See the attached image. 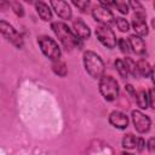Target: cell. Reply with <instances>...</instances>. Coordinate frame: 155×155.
I'll use <instances>...</instances> for the list:
<instances>
[{"label":"cell","instance_id":"1","mask_svg":"<svg viewBox=\"0 0 155 155\" xmlns=\"http://www.w3.org/2000/svg\"><path fill=\"white\" fill-rule=\"evenodd\" d=\"M51 29L64 48L71 51L74 48L81 47V40L74 34L73 29H70L64 22H51Z\"/></svg>","mask_w":155,"mask_h":155},{"label":"cell","instance_id":"2","mask_svg":"<svg viewBox=\"0 0 155 155\" xmlns=\"http://www.w3.org/2000/svg\"><path fill=\"white\" fill-rule=\"evenodd\" d=\"M82 64H84L85 71L93 80H99L102 76H104V71H105L104 61L94 51L87 50V51L84 52V54H82Z\"/></svg>","mask_w":155,"mask_h":155},{"label":"cell","instance_id":"3","mask_svg":"<svg viewBox=\"0 0 155 155\" xmlns=\"http://www.w3.org/2000/svg\"><path fill=\"white\" fill-rule=\"evenodd\" d=\"M98 90L107 102H114L120 93L119 82L111 75H104L98 80Z\"/></svg>","mask_w":155,"mask_h":155},{"label":"cell","instance_id":"4","mask_svg":"<svg viewBox=\"0 0 155 155\" xmlns=\"http://www.w3.org/2000/svg\"><path fill=\"white\" fill-rule=\"evenodd\" d=\"M38 45L42 52V54L48 58L51 62L58 61L62 57V50L58 42L48 35H40L38 36Z\"/></svg>","mask_w":155,"mask_h":155},{"label":"cell","instance_id":"5","mask_svg":"<svg viewBox=\"0 0 155 155\" xmlns=\"http://www.w3.org/2000/svg\"><path fill=\"white\" fill-rule=\"evenodd\" d=\"M0 31H1V35H2L10 44H12L16 48H18V50L23 48V46H24L23 36L18 33L17 29H15L13 25H11V24L7 23L6 21L1 19V21H0Z\"/></svg>","mask_w":155,"mask_h":155},{"label":"cell","instance_id":"6","mask_svg":"<svg viewBox=\"0 0 155 155\" xmlns=\"http://www.w3.org/2000/svg\"><path fill=\"white\" fill-rule=\"evenodd\" d=\"M96 38L98 39V41L107 48L111 50L117 45V39L115 33L113 31V29H110V27L107 25H97L96 30H94Z\"/></svg>","mask_w":155,"mask_h":155},{"label":"cell","instance_id":"7","mask_svg":"<svg viewBox=\"0 0 155 155\" xmlns=\"http://www.w3.org/2000/svg\"><path fill=\"white\" fill-rule=\"evenodd\" d=\"M91 15H92L93 19L96 22H98L101 25L110 27V25L115 24V16H114L113 11L108 7L99 5V4H97L96 6L92 7Z\"/></svg>","mask_w":155,"mask_h":155},{"label":"cell","instance_id":"8","mask_svg":"<svg viewBox=\"0 0 155 155\" xmlns=\"http://www.w3.org/2000/svg\"><path fill=\"white\" fill-rule=\"evenodd\" d=\"M131 120L136 128V131L140 134L148 133L151 128V120L148 115H145L142 110H132Z\"/></svg>","mask_w":155,"mask_h":155},{"label":"cell","instance_id":"9","mask_svg":"<svg viewBox=\"0 0 155 155\" xmlns=\"http://www.w3.org/2000/svg\"><path fill=\"white\" fill-rule=\"evenodd\" d=\"M50 6L61 19H65V21L71 19L73 11H71V7H70L69 2L62 1V0H51Z\"/></svg>","mask_w":155,"mask_h":155},{"label":"cell","instance_id":"10","mask_svg":"<svg viewBox=\"0 0 155 155\" xmlns=\"http://www.w3.org/2000/svg\"><path fill=\"white\" fill-rule=\"evenodd\" d=\"M108 121L114 128L117 130H126L130 122L128 116L120 110H113L108 116Z\"/></svg>","mask_w":155,"mask_h":155},{"label":"cell","instance_id":"11","mask_svg":"<svg viewBox=\"0 0 155 155\" xmlns=\"http://www.w3.org/2000/svg\"><path fill=\"white\" fill-rule=\"evenodd\" d=\"M71 27H73L74 34H75L80 40L90 39V36H91V29H90V27L86 24V22H85L84 19H81V18H75V19H73Z\"/></svg>","mask_w":155,"mask_h":155},{"label":"cell","instance_id":"12","mask_svg":"<svg viewBox=\"0 0 155 155\" xmlns=\"http://www.w3.org/2000/svg\"><path fill=\"white\" fill-rule=\"evenodd\" d=\"M131 27L134 30V34L139 36H147L149 34V28L145 22V17H140L137 15H133L132 21H131Z\"/></svg>","mask_w":155,"mask_h":155},{"label":"cell","instance_id":"13","mask_svg":"<svg viewBox=\"0 0 155 155\" xmlns=\"http://www.w3.org/2000/svg\"><path fill=\"white\" fill-rule=\"evenodd\" d=\"M128 44H130V47H131V51L138 56H142L147 51V46H145V42H144V39L137 34H131L128 36Z\"/></svg>","mask_w":155,"mask_h":155},{"label":"cell","instance_id":"14","mask_svg":"<svg viewBox=\"0 0 155 155\" xmlns=\"http://www.w3.org/2000/svg\"><path fill=\"white\" fill-rule=\"evenodd\" d=\"M34 5H35L36 13L39 15V17L44 22H50L52 19V8L46 2H44V1H36Z\"/></svg>","mask_w":155,"mask_h":155},{"label":"cell","instance_id":"15","mask_svg":"<svg viewBox=\"0 0 155 155\" xmlns=\"http://www.w3.org/2000/svg\"><path fill=\"white\" fill-rule=\"evenodd\" d=\"M137 70L139 76L142 78H149L151 75V65L144 58H140L139 61H137Z\"/></svg>","mask_w":155,"mask_h":155},{"label":"cell","instance_id":"16","mask_svg":"<svg viewBox=\"0 0 155 155\" xmlns=\"http://www.w3.org/2000/svg\"><path fill=\"white\" fill-rule=\"evenodd\" d=\"M136 102H137V105L144 110L149 107V96H148V92L145 90H139L137 91L136 93Z\"/></svg>","mask_w":155,"mask_h":155},{"label":"cell","instance_id":"17","mask_svg":"<svg viewBox=\"0 0 155 155\" xmlns=\"http://www.w3.org/2000/svg\"><path fill=\"white\" fill-rule=\"evenodd\" d=\"M137 138H138V137H136L133 133H126V134L122 137V140H121L122 148H124V149H126V150L136 149Z\"/></svg>","mask_w":155,"mask_h":155},{"label":"cell","instance_id":"18","mask_svg":"<svg viewBox=\"0 0 155 155\" xmlns=\"http://www.w3.org/2000/svg\"><path fill=\"white\" fill-rule=\"evenodd\" d=\"M52 70L56 75L61 76V78H64L67 74H68V68H67V64L65 62H63L62 59H58V61H54L52 62Z\"/></svg>","mask_w":155,"mask_h":155},{"label":"cell","instance_id":"19","mask_svg":"<svg viewBox=\"0 0 155 155\" xmlns=\"http://www.w3.org/2000/svg\"><path fill=\"white\" fill-rule=\"evenodd\" d=\"M124 62H125V65H126V69H127L128 74L131 76H133L134 79H138L139 78V74H138V70H137V62H134L128 56L124 58Z\"/></svg>","mask_w":155,"mask_h":155},{"label":"cell","instance_id":"20","mask_svg":"<svg viewBox=\"0 0 155 155\" xmlns=\"http://www.w3.org/2000/svg\"><path fill=\"white\" fill-rule=\"evenodd\" d=\"M114 65H115V69H116V71H117V74L120 75L121 79H127V78H128L130 74H128V71H127V69H126V65H125L124 59L116 58L115 62H114Z\"/></svg>","mask_w":155,"mask_h":155},{"label":"cell","instance_id":"21","mask_svg":"<svg viewBox=\"0 0 155 155\" xmlns=\"http://www.w3.org/2000/svg\"><path fill=\"white\" fill-rule=\"evenodd\" d=\"M128 5H130V8L134 11V15L140 16V17H147V12L139 1H137V0L136 1H128Z\"/></svg>","mask_w":155,"mask_h":155},{"label":"cell","instance_id":"22","mask_svg":"<svg viewBox=\"0 0 155 155\" xmlns=\"http://www.w3.org/2000/svg\"><path fill=\"white\" fill-rule=\"evenodd\" d=\"M115 25L121 33H127L131 27L130 22L127 19H125L124 17H115Z\"/></svg>","mask_w":155,"mask_h":155},{"label":"cell","instance_id":"23","mask_svg":"<svg viewBox=\"0 0 155 155\" xmlns=\"http://www.w3.org/2000/svg\"><path fill=\"white\" fill-rule=\"evenodd\" d=\"M7 5L11 7V10L13 11V13L17 16V17H23L24 16V8H23V5L18 1H10L7 2Z\"/></svg>","mask_w":155,"mask_h":155},{"label":"cell","instance_id":"24","mask_svg":"<svg viewBox=\"0 0 155 155\" xmlns=\"http://www.w3.org/2000/svg\"><path fill=\"white\" fill-rule=\"evenodd\" d=\"M114 4V7L121 13V15H127L128 11H130V5L128 2L126 1H121V0H116V1H113Z\"/></svg>","mask_w":155,"mask_h":155},{"label":"cell","instance_id":"25","mask_svg":"<svg viewBox=\"0 0 155 155\" xmlns=\"http://www.w3.org/2000/svg\"><path fill=\"white\" fill-rule=\"evenodd\" d=\"M71 5H74L80 12H86L88 8H90V6H91V1H88V0H84V1H75V0H73L71 1Z\"/></svg>","mask_w":155,"mask_h":155},{"label":"cell","instance_id":"26","mask_svg":"<svg viewBox=\"0 0 155 155\" xmlns=\"http://www.w3.org/2000/svg\"><path fill=\"white\" fill-rule=\"evenodd\" d=\"M117 46L120 48V51L125 54H128L131 52V47H130V44H128V40L124 39V38H119L117 39Z\"/></svg>","mask_w":155,"mask_h":155},{"label":"cell","instance_id":"27","mask_svg":"<svg viewBox=\"0 0 155 155\" xmlns=\"http://www.w3.org/2000/svg\"><path fill=\"white\" fill-rule=\"evenodd\" d=\"M148 96H149V107L155 110V87H150L148 91Z\"/></svg>","mask_w":155,"mask_h":155},{"label":"cell","instance_id":"28","mask_svg":"<svg viewBox=\"0 0 155 155\" xmlns=\"http://www.w3.org/2000/svg\"><path fill=\"white\" fill-rule=\"evenodd\" d=\"M145 149L149 153H154L155 151V137H150L147 142H145Z\"/></svg>","mask_w":155,"mask_h":155},{"label":"cell","instance_id":"29","mask_svg":"<svg viewBox=\"0 0 155 155\" xmlns=\"http://www.w3.org/2000/svg\"><path fill=\"white\" fill-rule=\"evenodd\" d=\"M136 149H137L139 153H142V151L145 149V140H144V138H143V137H138V138H137Z\"/></svg>","mask_w":155,"mask_h":155},{"label":"cell","instance_id":"30","mask_svg":"<svg viewBox=\"0 0 155 155\" xmlns=\"http://www.w3.org/2000/svg\"><path fill=\"white\" fill-rule=\"evenodd\" d=\"M125 90H126V92H127L132 98L136 99V93H137V91H136V88H134L131 84H126V85H125Z\"/></svg>","mask_w":155,"mask_h":155},{"label":"cell","instance_id":"31","mask_svg":"<svg viewBox=\"0 0 155 155\" xmlns=\"http://www.w3.org/2000/svg\"><path fill=\"white\" fill-rule=\"evenodd\" d=\"M150 78H151V81H153L154 87H155V64L151 67V75H150Z\"/></svg>","mask_w":155,"mask_h":155},{"label":"cell","instance_id":"32","mask_svg":"<svg viewBox=\"0 0 155 155\" xmlns=\"http://www.w3.org/2000/svg\"><path fill=\"white\" fill-rule=\"evenodd\" d=\"M119 155H134V154H132V153H128V151H122V153H120Z\"/></svg>","mask_w":155,"mask_h":155},{"label":"cell","instance_id":"33","mask_svg":"<svg viewBox=\"0 0 155 155\" xmlns=\"http://www.w3.org/2000/svg\"><path fill=\"white\" fill-rule=\"evenodd\" d=\"M151 27L155 29V18H153V19H151Z\"/></svg>","mask_w":155,"mask_h":155},{"label":"cell","instance_id":"34","mask_svg":"<svg viewBox=\"0 0 155 155\" xmlns=\"http://www.w3.org/2000/svg\"><path fill=\"white\" fill-rule=\"evenodd\" d=\"M153 5H154V8H155V1H154V4H153Z\"/></svg>","mask_w":155,"mask_h":155}]
</instances>
